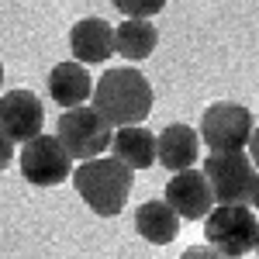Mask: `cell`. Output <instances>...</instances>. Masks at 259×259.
Wrapping results in <instances>:
<instances>
[{"label":"cell","mask_w":259,"mask_h":259,"mask_svg":"<svg viewBox=\"0 0 259 259\" xmlns=\"http://www.w3.org/2000/svg\"><path fill=\"white\" fill-rule=\"evenodd\" d=\"M90 104L107 118V124H142L152 114V83L135 66H118L97 80Z\"/></svg>","instance_id":"1"},{"label":"cell","mask_w":259,"mask_h":259,"mask_svg":"<svg viewBox=\"0 0 259 259\" xmlns=\"http://www.w3.org/2000/svg\"><path fill=\"white\" fill-rule=\"evenodd\" d=\"M132 173L121 159L114 156H100V159H87L73 169V187L83 197V204L100 214V218H114L132 197Z\"/></svg>","instance_id":"2"},{"label":"cell","mask_w":259,"mask_h":259,"mask_svg":"<svg viewBox=\"0 0 259 259\" xmlns=\"http://www.w3.org/2000/svg\"><path fill=\"white\" fill-rule=\"evenodd\" d=\"M56 135H59L62 149L73 159L87 162V159H100V152L111 149L114 124H107V118L100 114L94 104H83V107H73V111H62Z\"/></svg>","instance_id":"3"},{"label":"cell","mask_w":259,"mask_h":259,"mask_svg":"<svg viewBox=\"0 0 259 259\" xmlns=\"http://www.w3.org/2000/svg\"><path fill=\"white\" fill-rule=\"evenodd\" d=\"M256 211L249 204H218L204 218L207 245H214L225 259H242L256 249Z\"/></svg>","instance_id":"4"},{"label":"cell","mask_w":259,"mask_h":259,"mask_svg":"<svg viewBox=\"0 0 259 259\" xmlns=\"http://www.w3.org/2000/svg\"><path fill=\"white\" fill-rule=\"evenodd\" d=\"M252 132H256V121L249 114V107L232 104V100L211 104L200 118V142L211 152H245Z\"/></svg>","instance_id":"5"},{"label":"cell","mask_w":259,"mask_h":259,"mask_svg":"<svg viewBox=\"0 0 259 259\" xmlns=\"http://www.w3.org/2000/svg\"><path fill=\"white\" fill-rule=\"evenodd\" d=\"M204 177L218 204H249L259 173L249 152H211L204 159Z\"/></svg>","instance_id":"6"},{"label":"cell","mask_w":259,"mask_h":259,"mask_svg":"<svg viewBox=\"0 0 259 259\" xmlns=\"http://www.w3.org/2000/svg\"><path fill=\"white\" fill-rule=\"evenodd\" d=\"M21 177L31 187H56L66 177H73V156L62 149L59 135H38L24 142L18 152Z\"/></svg>","instance_id":"7"},{"label":"cell","mask_w":259,"mask_h":259,"mask_svg":"<svg viewBox=\"0 0 259 259\" xmlns=\"http://www.w3.org/2000/svg\"><path fill=\"white\" fill-rule=\"evenodd\" d=\"M45 124V107L31 90H7L0 94V132L14 145L38 139Z\"/></svg>","instance_id":"8"},{"label":"cell","mask_w":259,"mask_h":259,"mask_svg":"<svg viewBox=\"0 0 259 259\" xmlns=\"http://www.w3.org/2000/svg\"><path fill=\"white\" fill-rule=\"evenodd\" d=\"M166 204L187 221L207 218V214L218 207L214 190H211V183H207V177H204V169H183V173H173L169 183H166Z\"/></svg>","instance_id":"9"},{"label":"cell","mask_w":259,"mask_h":259,"mask_svg":"<svg viewBox=\"0 0 259 259\" xmlns=\"http://www.w3.org/2000/svg\"><path fill=\"white\" fill-rule=\"evenodd\" d=\"M69 49H73V59L83 62V66H97V62H107L118 45H114V28L104 18H83L73 24L69 31Z\"/></svg>","instance_id":"10"},{"label":"cell","mask_w":259,"mask_h":259,"mask_svg":"<svg viewBox=\"0 0 259 259\" xmlns=\"http://www.w3.org/2000/svg\"><path fill=\"white\" fill-rule=\"evenodd\" d=\"M94 87L97 83L90 80L87 66L76 59L59 62L49 73V94H52V100L59 104L62 111H73V107H83L87 100H94Z\"/></svg>","instance_id":"11"},{"label":"cell","mask_w":259,"mask_h":259,"mask_svg":"<svg viewBox=\"0 0 259 259\" xmlns=\"http://www.w3.org/2000/svg\"><path fill=\"white\" fill-rule=\"evenodd\" d=\"M111 152L128 169H149L152 162H159V135H152L145 124H124L114 132Z\"/></svg>","instance_id":"12"},{"label":"cell","mask_w":259,"mask_h":259,"mask_svg":"<svg viewBox=\"0 0 259 259\" xmlns=\"http://www.w3.org/2000/svg\"><path fill=\"white\" fill-rule=\"evenodd\" d=\"M200 156V135L190 124H166L159 132V162L169 173H183V169H194V162Z\"/></svg>","instance_id":"13"},{"label":"cell","mask_w":259,"mask_h":259,"mask_svg":"<svg viewBox=\"0 0 259 259\" xmlns=\"http://www.w3.org/2000/svg\"><path fill=\"white\" fill-rule=\"evenodd\" d=\"M180 214L166 204V200H145L135 211V232L149 245H169L180 235Z\"/></svg>","instance_id":"14"},{"label":"cell","mask_w":259,"mask_h":259,"mask_svg":"<svg viewBox=\"0 0 259 259\" xmlns=\"http://www.w3.org/2000/svg\"><path fill=\"white\" fill-rule=\"evenodd\" d=\"M114 45H118V56L128 62H142L149 59L159 45V31L156 24L145 18H124L114 28Z\"/></svg>","instance_id":"15"},{"label":"cell","mask_w":259,"mask_h":259,"mask_svg":"<svg viewBox=\"0 0 259 259\" xmlns=\"http://www.w3.org/2000/svg\"><path fill=\"white\" fill-rule=\"evenodd\" d=\"M111 4L118 7V14H124V18H145V21L166 7V0H111Z\"/></svg>","instance_id":"16"},{"label":"cell","mask_w":259,"mask_h":259,"mask_svg":"<svg viewBox=\"0 0 259 259\" xmlns=\"http://www.w3.org/2000/svg\"><path fill=\"white\" fill-rule=\"evenodd\" d=\"M180 259H225V256H221L214 245H190V249H183Z\"/></svg>","instance_id":"17"},{"label":"cell","mask_w":259,"mask_h":259,"mask_svg":"<svg viewBox=\"0 0 259 259\" xmlns=\"http://www.w3.org/2000/svg\"><path fill=\"white\" fill-rule=\"evenodd\" d=\"M14 156H18V152H14V142L0 132V169H7V166L14 162Z\"/></svg>","instance_id":"18"},{"label":"cell","mask_w":259,"mask_h":259,"mask_svg":"<svg viewBox=\"0 0 259 259\" xmlns=\"http://www.w3.org/2000/svg\"><path fill=\"white\" fill-rule=\"evenodd\" d=\"M245 152H249L252 166L259 169V124H256V132H252V139H249V149H245Z\"/></svg>","instance_id":"19"},{"label":"cell","mask_w":259,"mask_h":259,"mask_svg":"<svg viewBox=\"0 0 259 259\" xmlns=\"http://www.w3.org/2000/svg\"><path fill=\"white\" fill-rule=\"evenodd\" d=\"M249 204L259 211V177H256V187H252V200H249Z\"/></svg>","instance_id":"20"},{"label":"cell","mask_w":259,"mask_h":259,"mask_svg":"<svg viewBox=\"0 0 259 259\" xmlns=\"http://www.w3.org/2000/svg\"><path fill=\"white\" fill-rule=\"evenodd\" d=\"M256 252H259V228H256Z\"/></svg>","instance_id":"21"},{"label":"cell","mask_w":259,"mask_h":259,"mask_svg":"<svg viewBox=\"0 0 259 259\" xmlns=\"http://www.w3.org/2000/svg\"><path fill=\"white\" fill-rule=\"evenodd\" d=\"M0 87H4V66H0Z\"/></svg>","instance_id":"22"}]
</instances>
